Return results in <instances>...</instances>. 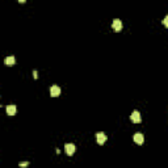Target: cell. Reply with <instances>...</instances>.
I'll return each mask as SVG.
<instances>
[{"label":"cell","instance_id":"6","mask_svg":"<svg viewBox=\"0 0 168 168\" xmlns=\"http://www.w3.org/2000/svg\"><path fill=\"white\" fill-rule=\"evenodd\" d=\"M133 139L136 144H143V142H144V136L142 133H135L133 136Z\"/></svg>","mask_w":168,"mask_h":168},{"label":"cell","instance_id":"1","mask_svg":"<svg viewBox=\"0 0 168 168\" xmlns=\"http://www.w3.org/2000/svg\"><path fill=\"white\" fill-rule=\"evenodd\" d=\"M76 151V146L74 143H66L64 144V152L68 155V156H72Z\"/></svg>","mask_w":168,"mask_h":168},{"label":"cell","instance_id":"2","mask_svg":"<svg viewBox=\"0 0 168 168\" xmlns=\"http://www.w3.org/2000/svg\"><path fill=\"white\" fill-rule=\"evenodd\" d=\"M106 139H108V136H106V134H105L104 131H99V133H96V141H97L99 144H104L105 142H106Z\"/></svg>","mask_w":168,"mask_h":168},{"label":"cell","instance_id":"7","mask_svg":"<svg viewBox=\"0 0 168 168\" xmlns=\"http://www.w3.org/2000/svg\"><path fill=\"white\" fill-rule=\"evenodd\" d=\"M5 110H7V114L12 117V116L16 114V110H17V108H16L15 104H9V105H7V109H5Z\"/></svg>","mask_w":168,"mask_h":168},{"label":"cell","instance_id":"3","mask_svg":"<svg viewBox=\"0 0 168 168\" xmlns=\"http://www.w3.org/2000/svg\"><path fill=\"white\" fill-rule=\"evenodd\" d=\"M112 28H113V30L114 32H121L122 30V21L120 20V18H114L113 20V22H112Z\"/></svg>","mask_w":168,"mask_h":168},{"label":"cell","instance_id":"4","mask_svg":"<svg viewBox=\"0 0 168 168\" xmlns=\"http://www.w3.org/2000/svg\"><path fill=\"white\" fill-rule=\"evenodd\" d=\"M130 120H131V122H134V123H139L142 121L141 113H139L138 110H133V113H131V116H130Z\"/></svg>","mask_w":168,"mask_h":168},{"label":"cell","instance_id":"11","mask_svg":"<svg viewBox=\"0 0 168 168\" xmlns=\"http://www.w3.org/2000/svg\"><path fill=\"white\" fill-rule=\"evenodd\" d=\"M33 75H34V79L38 78V75H37V71H33Z\"/></svg>","mask_w":168,"mask_h":168},{"label":"cell","instance_id":"9","mask_svg":"<svg viewBox=\"0 0 168 168\" xmlns=\"http://www.w3.org/2000/svg\"><path fill=\"white\" fill-rule=\"evenodd\" d=\"M18 165H20L21 168H25V167H28V165H29V162H20V163H18Z\"/></svg>","mask_w":168,"mask_h":168},{"label":"cell","instance_id":"10","mask_svg":"<svg viewBox=\"0 0 168 168\" xmlns=\"http://www.w3.org/2000/svg\"><path fill=\"white\" fill-rule=\"evenodd\" d=\"M163 25L168 26V16H165V17H164V20H163Z\"/></svg>","mask_w":168,"mask_h":168},{"label":"cell","instance_id":"5","mask_svg":"<svg viewBox=\"0 0 168 168\" xmlns=\"http://www.w3.org/2000/svg\"><path fill=\"white\" fill-rule=\"evenodd\" d=\"M60 94V87L59 85H51L50 87V96L58 97Z\"/></svg>","mask_w":168,"mask_h":168},{"label":"cell","instance_id":"8","mask_svg":"<svg viewBox=\"0 0 168 168\" xmlns=\"http://www.w3.org/2000/svg\"><path fill=\"white\" fill-rule=\"evenodd\" d=\"M4 63L7 66H15V63H16V58L13 57V55H9V57H7L4 59Z\"/></svg>","mask_w":168,"mask_h":168}]
</instances>
